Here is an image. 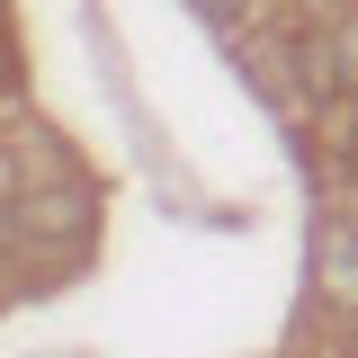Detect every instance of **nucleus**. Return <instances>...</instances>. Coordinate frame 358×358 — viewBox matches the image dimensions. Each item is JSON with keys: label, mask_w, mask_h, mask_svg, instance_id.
<instances>
[{"label": "nucleus", "mask_w": 358, "mask_h": 358, "mask_svg": "<svg viewBox=\"0 0 358 358\" xmlns=\"http://www.w3.org/2000/svg\"><path fill=\"white\" fill-rule=\"evenodd\" d=\"M322 278H331V296H341V305H358V242H350V233H331V242H322Z\"/></svg>", "instance_id": "nucleus-1"}, {"label": "nucleus", "mask_w": 358, "mask_h": 358, "mask_svg": "<svg viewBox=\"0 0 358 358\" xmlns=\"http://www.w3.org/2000/svg\"><path fill=\"white\" fill-rule=\"evenodd\" d=\"M331 54H341V90H358V27H341V36H331Z\"/></svg>", "instance_id": "nucleus-2"}, {"label": "nucleus", "mask_w": 358, "mask_h": 358, "mask_svg": "<svg viewBox=\"0 0 358 358\" xmlns=\"http://www.w3.org/2000/svg\"><path fill=\"white\" fill-rule=\"evenodd\" d=\"M197 9H206V18H233V9H242V0H197Z\"/></svg>", "instance_id": "nucleus-3"}, {"label": "nucleus", "mask_w": 358, "mask_h": 358, "mask_svg": "<svg viewBox=\"0 0 358 358\" xmlns=\"http://www.w3.org/2000/svg\"><path fill=\"white\" fill-rule=\"evenodd\" d=\"M350 179H358V134H350Z\"/></svg>", "instance_id": "nucleus-4"}, {"label": "nucleus", "mask_w": 358, "mask_h": 358, "mask_svg": "<svg viewBox=\"0 0 358 358\" xmlns=\"http://www.w3.org/2000/svg\"><path fill=\"white\" fill-rule=\"evenodd\" d=\"M0 251H9V215H0Z\"/></svg>", "instance_id": "nucleus-5"}, {"label": "nucleus", "mask_w": 358, "mask_h": 358, "mask_svg": "<svg viewBox=\"0 0 358 358\" xmlns=\"http://www.w3.org/2000/svg\"><path fill=\"white\" fill-rule=\"evenodd\" d=\"M350 358H358V341H350Z\"/></svg>", "instance_id": "nucleus-6"}]
</instances>
